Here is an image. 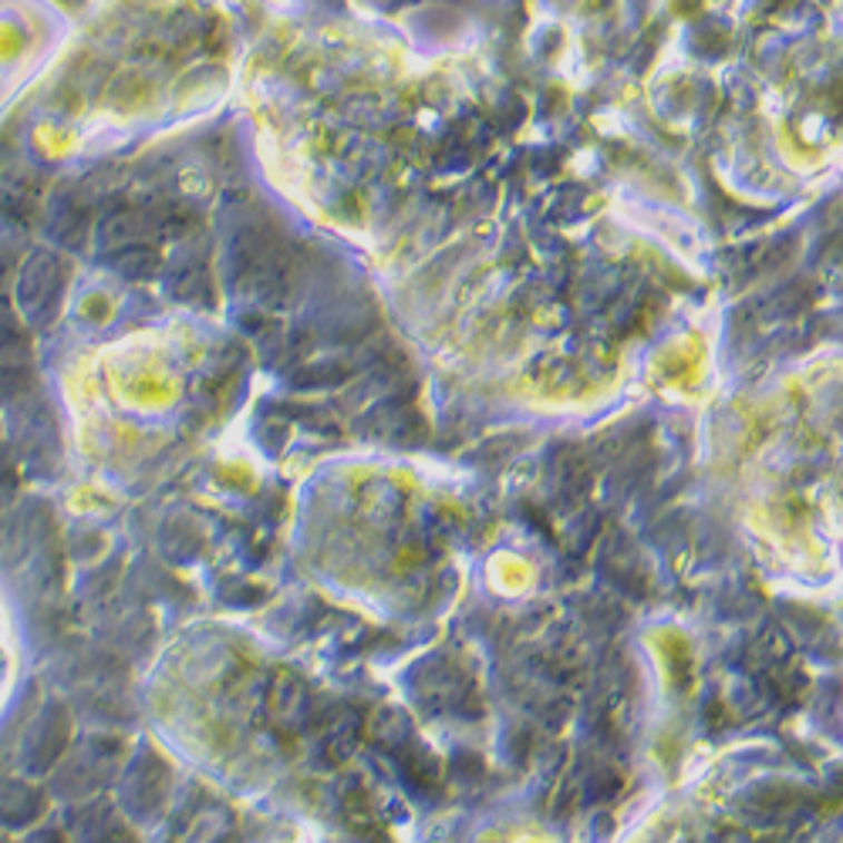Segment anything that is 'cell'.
I'll return each mask as SVG.
<instances>
[{"label": "cell", "mask_w": 843, "mask_h": 843, "mask_svg": "<svg viewBox=\"0 0 843 843\" xmlns=\"http://www.w3.org/2000/svg\"><path fill=\"white\" fill-rule=\"evenodd\" d=\"M65 291V264L51 251H35L18 274V311L31 324H48L58 314Z\"/></svg>", "instance_id": "cell-1"}, {"label": "cell", "mask_w": 843, "mask_h": 843, "mask_svg": "<svg viewBox=\"0 0 843 843\" xmlns=\"http://www.w3.org/2000/svg\"><path fill=\"white\" fill-rule=\"evenodd\" d=\"M65 743H68V718L58 705H48L24 739V766L45 773L61 756Z\"/></svg>", "instance_id": "cell-2"}, {"label": "cell", "mask_w": 843, "mask_h": 843, "mask_svg": "<svg viewBox=\"0 0 843 843\" xmlns=\"http://www.w3.org/2000/svg\"><path fill=\"white\" fill-rule=\"evenodd\" d=\"M45 813V800L28 783H4L0 786V823L4 826H28Z\"/></svg>", "instance_id": "cell-3"}, {"label": "cell", "mask_w": 843, "mask_h": 843, "mask_svg": "<svg viewBox=\"0 0 843 843\" xmlns=\"http://www.w3.org/2000/svg\"><path fill=\"white\" fill-rule=\"evenodd\" d=\"M143 229V216L136 209H111L98 219V239L108 247V251H118V247H129L136 244V236Z\"/></svg>", "instance_id": "cell-4"}, {"label": "cell", "mask_w": 843, "mask_h": 843, "mask_svg": "<svg viewBox=\"0 0 843 843\" xmlns=\"http://www.w3.org/2000/svg\"><path fill=\"white\" fill-rule=\"evenodd\" d=\"M159 254L146 244H129V247H118L111 251V267L115 274H122L129 281H146L159 271Z\"/></svg>", "instance_id": "cell-5"}, {"label": "cell", "mask_w": 843, "mask_h": 843, "mask_svg": "<svg viewBox=\"0 0 843 843\" xmlns=\"http://www.w3.org/2000/svg\"><path fill=\"white\" fill-rule=\"evenodd\" d=\"M51 236L58 239L61 247L78 251L85 239H88V216H85V209L81 206H61L51 216Z\"/></svg>", "instance_id": "cell-6"}, {"label": "cell", "mask_w": 843, "mask_h": 843, "mask_svg": "<svg viewBox=\"0 0 843 843\" xmlns=\"http://www.w3.org/2000/svg\"><path fill=\"white\" fill-rule=\"evenodd\" d=\"M28 389V372L11 365V361H0V405L14 402Z\"/></svg>", "instance_id": "cell-7"}, {"label": "cell", "mask_w": 843, "mask_h": 843, "mask_svg": "<svg viewBox=\"0 0 843 843\" xmlns=\"http://www.w3.org/2000/svg\"><path fill=\"white\" fill-rule=\"evenodd\" d=\"M169 287L176 291V297H183V301H196L199 294H206V274H203V271H196V267H189V271L176 274V281H169Z\"/></svg>", "instance_id": "cell-8"}, {"label": "cell", "mask_w": 843, "mask_h": 843, "mask_svg": "<svg viewBox=\"0 0 843 843\" xmlns=\"http://www.w3.org/2000/svg\"><path fill=\"white\" fill-rule=\"evenodd\" d=\"M31 216V203L18 193H0V219L8 223H28Z\"/></svg>", "instance_id": "cell-9"}, {"label": "cell", "mask_w": 843, "mask_h": 843, "mask_svg": "<svg viewBox=\"0 0 843 843\" xmlns=\"http://www.w3.org/2000/svg\"><path fill=\"white\" fill-rule=\"evenodd\" d=\"M28 843H61V836H58L55 830H41V833H35Z\"/></svg>", "instance_id": "cell-10"}]
</instances>
